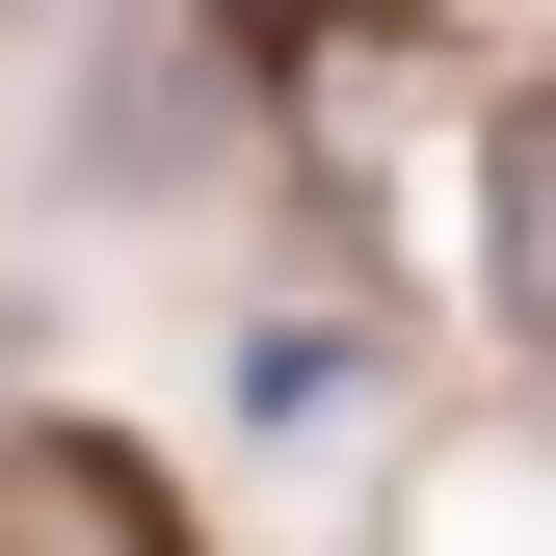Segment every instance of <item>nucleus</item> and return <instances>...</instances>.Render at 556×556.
<instances>
[{"label":"nucleus","mask_w":556,"mask_h":556,"mask_svg":"<svg viewBox=\"0 0 556 556\" xmlns=\"http://www.w3.org/2000/svg\"><path fill=\"white\" fill-rule=\"evenodd\" d=\"M0 556H160V477L80 451V425H53V451H0Z\"/></svg>","instance_id":"obj_1"},{"label":"nucleus","mask_w":556,"mask_h":556,"mask_svg":"<svg viewBox=\"0 0 556 556\" xmlns=\"http://www.w3.org/2000/svg\"><path fill=\"white\" fill-rule=\"evenodd\" d=\"M239 425H265V451H344V425H371V344H344V318L239 344Z\"/></svg>","instance_id":"obj_2"},{"label":"nucleus","mask_w":556,"mask_h":556,"mask_svg":"<svg viewBox=\"0 0 556 556\" xmlns=\"http://www.w3.org/2000/svg\"><path fill=\"white\" fill-rule=\"evenodd\" d=\"M504 318L556 344V106H530V160H504Z\"/></svg>","instance_id":"obj_3"},{"label":"nucleus","mask_w":556,"mask_h":556,"mask_svg":"<svg viewBox=\"0 0 556 556\" xmlns=\"http://www.w3.org/2000/svg\"><path fill=\"white\" fill-rule=\"evenodd\" d=\"M239 27H318V0H239Z\"/></svg>","instance_id":"obj_4"}]
</instances>
